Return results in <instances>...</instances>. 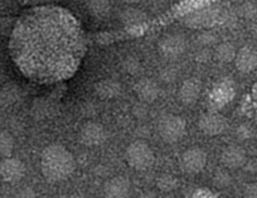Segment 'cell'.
I'll use <instances>...</instances> for the list:
<instances>
[{"instance_id": "4dcf8cb0", "label": "cell", "mask_w": 257, "mask_h": 198, "mask_svg": "<svg viewBox=\"0 0 257 198\" xmlns=\"http://www.w3.org/2000/svg\"><path fill=\"white\" fill-rule=\"evenodd\" d=\"M252 96H253L254 100L257 101V81L254 82V85L252 86Z\"/></svg>"}, {"instance_id": "8992f818", "label": "cell", "mask_w": 257, "mask_h": 198, "mask_svg": "<svg viewBox=\"0 0 257 198\" xmlns=\"http://www.w3.org/2000/svg\"><path fill=\"white\" fill-rule=\"evenodd\" d=\"M159 49L165 58L174 59L182 56L187 49V39L183 34H168L160 41Z\"/></svg>"}, {"instance_id": "8fae6325", "label": "cell", "mask_w": 257, "mask_h": 198, "mask_svg": "<svg viewBox=\"0 0 257 198\" xmlns=\"http://www.w3.org/2000/svg\"><path fill=\"white\" fill-rule=\"evenodd\" d=\"M134 91L142 103L152 104L159 97L160 86L158 85L157 81L145 77L142 78L140 81H138L137 85H135L134 87Z\"/></svg>"}, {"instance_id": "5bb4252c", "label": "cell", "mask_w": 257, "mask_h": 198, "mask_svg": "<svg viewBox=\"0 0 257 198\" xmlns=\"http://www.w3.org/2000/svg\"><path fill=\"white\" fill-rule=\"evenodd\" d=\"M95 91L101 98L110 100V98L117 97L122 91V87H121V83L118 81L113 80V78H105V80H101L96 83Z\"/></svg>"}, {"instance_id": "ffe728a7", "label": "cell", "mask_w": 257, "mask_h": 198, "mask_svg": "<svg viewBox=\"0 0 257 198\" xmlns=\"http://www.w3.org/2000/svg\"><path fill=\"white\" fill-rule=\"evenodd\" d=\"M177 187V178L172 174H163L158 178V188L163 192H172Z\"/></svg>"}, {"instance_id": "836d02e7", "label": "cell", "mask_w": 257, "mask_h": 198, "mask_svg": "<svg viewBox=\"0 0 257 198\" xmlns=\"http://www.w3.org/2000/svg\"><path fill=\"white\" fill-rule=\"evenodd\" d=\"M143 198H155V197H154V195L150 194V195H144V197H143Z\"/></svg>"}, {"instance_id": "f1b7e54d", "label": "cell", "mask_w": 257, "mask_h": 198, "mask_svg": "<svg viewBox=\"0 0 257 198\" xmlns=\"http://www.w3.org/2000/svg\"><path fill=\"white\" fill-rule=\"evenodd\" d=\"M244 167H246L247 172L251 173V174L257 175V158H253V159L246 162Z\"/></svg>"}, {"instance_id": "4fadbf2b", "label": "cell", "mask_w": 257, "mask_h": 198, "mask_svg": "<svg viewBox=\"0 0 257 198\" xmlns=\"http://www.w3.org/2000/svg\"><path fill=\"white\" fill-rule=\"evenodd\" d=\"M236 68L242 73H251L257 68V52L251 47H243L237 51L234 58Z\"/></svg>"}, {"instance_id": "d6a6232c", "label": "cell", "mask_w": 257, "mask_h": 198, "mask_svg": "<svg viewBox=\"0 0 257 198\" xmlns=\"http://www.w3.org/2000/svg\"><path fill=\"white\" fill-rule=\"evenodd\" d=\"M121 2H123V3L126 4H137V3H140L142 0H121Z\"/></svg>"}, {"instance_id": "4316f807", "label": "cell", "mask_w": 257, "mask_h": 198, "mask_svg": "<svg viewBox=\"0 0 257 198\" xmlns=\"http://www.w3.org/2000/svg\"><path fill=\"white\" fill-rule=\"evenodd\" d=\"M16 198H37V193L33 188L26 187L19 190Z\"/></svg>"}, {"instance_id": "3957f363", "label": "cell", "mask_w": 257, "mask_h": 198, "mask_svg": "<svg viewBox=\"0 0 257 198\" xmlns=\"http://www.w3.org/2000/svg\"><path fill=\"white\" fill-rule=\"evenodd\" d=\"M187 125L184 119L178 115H165L163 116L158 124V131L159 135L165 143H177L182 140L185 135Z\"/></svg>"}, {"instance_id": "7a4b0ae2", "label": "cell", "mask_w": 257, "mask_h": 198, "mask_svg": "<svg viewBox=\"0 0 257 198\" xmlns=\"http://www.w3.org/2000/svg\"><path fill=\"white\" fill-rule=\"evenodd\" d=\"M125 158L127 164L137 170H147L153 167L155 155L149 144L143 140H137L126 148Z\"/></svg>"}, {"instance_id": "484cf974", "label": "cell", "mask_w": 257, "mask_h": 198, "mask_svg": "<svg viewBox=\"0 0 257 198\" xmlns=\"http://www.w3.org/2000/svg\"><path fill=\"white\" fill-rule=\"evenodd\" d=\"M243 198H257V183L246 185L243 190Z\"/></svg>"}, {"instance_id": "2e32d148", "label": "cell", "mask_w": 257, "mask_h": 198, "mask_svg": "<svg viewBox=\"0 0 257 198\" xmlns=\"http://www.w3.org/2000/svg\"><path fill=\"white\" fill-rule=\"evenodd\" d=\"M237 54L236 47L229 42H224V43L218 44L214 51V57L218 59L222 63H228V62L234 61Z\"/></svg>"}, {"instance_id": "9a60e30c", "label": "cell", "mask_w": 257, "mask_h": 198, "mask_svg": "<svg viewBox=\"0 0 257 198\" xmlns=\"http://www.w3.org/2000/svg\"><path fill=\"white\" fill-rule=\"evenodd\" d=\"M121 21L127 27L140 26V24H143L147 21V14L144 12L139 11V9L128 8L122 12V14H121Z\"/></svg>"}, {"instance_id": "30bf717a", "label": "cell", "mask_w": 257, "mask_h": 198, "mask_svg": "<svg viewBox=\"0 0 257 198\" xmlns=\"http://www.w3.org/2000/svg\"><path fill=\"white\" fill-rule=\"evenodd\" d=\"M221 162L227 169H238L246 164V152L239 145H229V147L224 148L222 152Z\"/></svg>"}, {"instance_id": "277c9868", "label": "cell", "mask_w": 257, "mask_h": 198, "mask_svg": "<svg viewBox=\"0 0 257 198\" xmlns=\"http://www.w3.org/2000/svg\"><path fill=\"white\" fill-rule=\"evenodd\" d=\"M207 164V153L202 148H189L185 150L180 159L183 170L189 174H197L202 172Z\"/></svg>"}, {"instance_id": "83f0119b", "label": "cell", "mask_w": 257, "mask_h": 198, "mask_svg": "<svg viewBox=\"0 0 257 198\" xmlns=\"http://www.w3.org/2000/svg\"><path fill=\"white\" fill-rule=\"evenodd\" d=\"M242 16L246 17V18H252V17L256 14V8L252 6L251 3H244L241 8Z\"/></svg>"}, {"instance_id": "ba28073f", "label": "cell", "mask_w": 257, "mask_h": 198, "mask_svg": "<svg viewBox=\"0 0 257 198\" xmlns=\"http://www.w3.org/2000/svg\"><path fill=\"white\" fill-rule=\"evenodd\" d=\"M26 175V165L18 158H7L0 164V177L8 183H17Z\"/></svg>"}, {"instance_id": "5b68a950", "label": "cell", "mask_w": 257, "mask_h": 198, "mask_svg": "<svg viewBox=\"0 0 257 198\" xmlns=\"http://www.w3.org/2000/svg\"><path fill=\"white\" fill-rule=\"evenodd\" d=\"M106 138H107V133L105 128L100 123H95V121H88L80 130V140L86 147L93 148L102 145L106 142Z\"/></svg>"}, {"instance_id": "7402d4cb", "label": "cell", "mask_w": 257, "mask_h": 198, "mask_svg": "<svg viewBox=\"0 0 257 198\" xmlns=\"http://www.w3.org/2000/svg\"><path fill=\"white\" fill-rule=\"evenodd\" d=\"M122 67L123 70L127 73H130V75H137L140 71V68H142V64H140V62L138 61L137 58H134V57H127V58L123 59Z\"/></svg>"}, {"instance_id": "7c38bea8", "label": "cell", "mask_w": 257, "mask_h": 198, "mask_svg": "<svg viewBox=\"0 0 257 198\" xmlns=\"http://www.w3.org/2000/svg\"><path fill=\"white\" fill-rule=\"evenodd\" d=\"M201 81L197 80V78H188L180 86L179 91H178V97H179L180 103L189 106L198 101L199 96H201Z\"/></svg>"}, {"instance_id": "e575fe53", "label": "cell", "mask_w": 257, "mask_h": 198, "mask_svg": "<svg viewBox=\"0 0 257 198\" xmlns=\"http://www.w3.org/2000/svg\"><path fill=\"white\" fill-rule=\"evenodd\" d=\"M254 124L257 125V111H256V114H254Z\"/></svg>"}, {"instance_id": "cb8c5ba5", "label": "cell", "mask_w": 257, "mask_h": 198, "mask_svg": "<svg viewBox=\"0 0 257 198\" xmlns=\"http://www.w3.org/2000/svg\"><path fill=\"white\" fill-rule=\"evenodd\" d=\"M236 137L238 140H248L253 137V129L248 124H241L236 129Z\"/></svg>"}, {"instance_id": "d4e9b609", "label": "cell", "mask_w": 257, "mask_h": 198, "mask_svg": "<svg viewBox=\"0 0 257 198\" xmlns=\"http://www.w3.org/2000/svg\"><path fill=\"white\" fill-rule=\"evenodd\" d=\"M133 114H134L137 118L139 119H144L148 114V108H147V104L142 103V104H138L137 106H134L133 109Z\"/></svg>"}, {"instance_id": "52a82bcc", "label": "cell", "mask_w": 257, "mask_h": 198, "mask_svg": "<svg viewBox=\"0 0 257 198\" xmlns=\"http://www.w3.org/2000/svg\"><path fill=\"white\" fill-rule=\"evenodd\" d=\"M198 126L207 137H217L227 129V119L218 113H206L199 118Z\"/></svg>"}, {"instance_id": "ac0fdd59", "label": "cell", "mask_w": 257, "mask_h": 198, "mask_svg": "<svg viewBox=\"0 0 257 198\" xmlns=\"http://www.w3.org/2000/svg\"><path fill=\"white\" fill-rule=\"evenodd\" d=\"M14 150V139L8 131H0V157L8 158Z\"/></svg>"}, {"instance_id": "d6986e66", "label": "cell", "mask_w": 257, "mask_h": 198, "mask_svg": "<svg viewBox=\"0 0 257 198\" xmlns=\"http://www.w3.org/2000/svg\"><path fill=\"white\" fill-rule=\"evenodd\" d=\"M232 177L226 169H217L213 175V184L217 188H227L231 185Z\"/></svg>"}, {"instance_id": "f546056e", "label": "cell", "mask_w": 257, "mask_h": 198, "mask_svg": "<svg viewBox=\"0 0 257 198\" xmlns=\"http://www.w3.org/2000/svg\"><path fill=\"white\" fill-rule=\"evenodd\" d=\"M211 51L208 48H203L201 52H198V56H197V59L201 62H207L209 58H211Z\"/></svg>"}, {"instance_id": "e0dca14e", "label": "cell", "mask_w": 257, "mask_h": 198, "mask_svg": "<svg viewBox=\"0 0 257 198\" xmlns=\"http://www.w3.org/2000/svg\"><path fill=\"white\" fill-rule=\"evenodd\" d=\"M87 8L93 16L105 17L110 12V0H87Z\"/></svg>"}, {"instance_id": "603a6c76", "label": "cell", "mask_w": 257, "mask_h": 198, "mask_svg": "<svg viewBox=\"0 0 257 198\" xmlns=\"http://www.w3.org/2000/svg\"><path fill=\"white\" fill-rule=\"evenodd\" d=\"M178 78V70L173 66H168V67L163 68L160 71V80L165 83H173L175 82Z\"/></svg>"}, {"instance_id": "1f68e13d", "label": "cell", "mask_w": 257, "mask_h": 198, "mask_svg": "<svg viewBox=\"0 0 257 198\" xmlns=\"http://www.w3.org/2000/svg\"><path fill=\"white\" fill-rule=\"evenodd\" d=\"M59 198H82L80 194H64Z\"/></svg>"}, {"instance_id": "44dd1931", "label": "cell", "mask_w": 257, "mask_h": 198, "mask_svg": "<svg viewBox=\"0 0 257 198\" xmlns=\"http://www.w3.org/2000/svg\"><path fill=\"white\" fill-rule=\"evenodd\" d=\"M197 42L203 48H208V47L214 46L217 43V37L213 32H203L197 37Z\"/></svg>"}, {"instance_id": "6da1fadb", "label": "cell", "mask_w": 257, "mask_h": 198, "mask_svg": "<svg viewBox=\"0 0 257 198\" xmlns=\"http://www.w3.org/2000/svg\"><path fill=\"white\" fill-rule=\"evenodd\" d=\"M41 168L44 178L49 182H62L72 175L76 160L72 153L61 144H51L42 152Z\"/></svg>"}, {"instance_id": "9c48e42d", "label": "cell", "mask_w": 257, "mask_h": 198, "mask_svg": "<svg viewBox=\"0 0 257 198\" xmlns=\"http://www.w3.org/2000/svg\"><path fill=\"white\" fill-rule=\"evenodd\" d=\"M132 189V184L127 178L122 175L112 177L103 185L105 198H127Z\"/></svg>"}]
</instances>
